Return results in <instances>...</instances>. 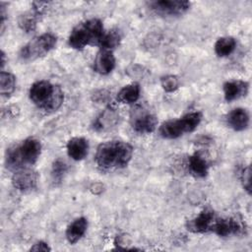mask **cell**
Wrapping results in <instances>:
<instances>
[{
  "label": "cell",
  "mask_w": 252,
  "mask_h": 252,
  "mask_svg": "<svg viewBox=\"0 0 252 252\" xmlns=\"http://www.w3.org/2000/svg\"><path fill=\"white\" fill-rule=\"evenodd\" d=\"M133 147L124 141L112 140L100 144L95 153V162L101 169L109 170L126 166L132 158Z\"/></svg>",
  "instance_id": "cell-1"
},
{
  "label": "cell",
  "mask_w": 252,
  "mask_h": 252,
  "mask_svg": "<svg viewBox=\"0 0 252 252\" xmlns=\"http://www.w3.org/2000/svg\"><path fill=\"white\" fill-rule=\"evenodd\" d=\"M41 153V144L34 138H29L7 151L6 166L11 170L29 168L35 163Z\"/></svg>",
  "instance_id": "cell-2"
},
{
  "label": "cell",
  "mask_w": 252,
  "mask_h": 252,
  "mask_svg": "<svg viewBox=\"0 0 252 252\" xmlns=\"http://www.w3.org/2000/svg\"><path fill=\"white\" fill-rule=\"evenodd\" d=\"M29 94L31 100L36 106L47 112L57 110L64 99L61 88L45 80L33 83Z\"/></svg>",
  "instance_id": "cell-3"
},
{
  "label": "cell",
  "mask_w": 252,
  "mask_h": 252,
  "mask_svg": "<svg viewBox=\"0 0 252 252\" xmlns=\"http://www.w3.org/2000/svg\"><path fill=\"white\" fill-rule=\"evenodd\" d=\"M100 20L91 19L77 25L69 35V45L75 49H83L87 45H98L104 34Z\"/></svg>",
  "instance_id": "cell-4"
},
{
  "label": "cell",
  "mask_w": 252,
  "mask_h": 252,
  "mask_svg": "<svg viewBox=\"0 0 252 252\" xmlns=\"http://www.w3.org/2000/svg\"><path fill=\"white\" fill-rule=\"evenodd\" d=\"M202 120V114L198 111L188 113L178 119L168 120L159 127V134L164 139H176L186 133L194 131Z\"/></svg>",
  "instance_id": "cell-5"
},
{
  "label": "cell",
  "mask_w": 252,
  "mask_h": 252,
  "mask_svg": "<svg viewBox=\"0 0 252 252\" xmlns=\"http://www.w3.org/2000/svg\"><path fill=\"white\" fill-rule=\"evenodd\" d=\"M56 44V37L49 32L43 33L32 39L24 45L20 51V58L23 61H33L54 48Z\"/></svg>",
  "instance_id": "cell-6"
},
{
  "label": "cell",
  "mask_w": 252,
  "mask_h": 252,
  "mask_svg": "<svg viewBox=\"0 0 252 252\" xmlns=\"http://www.w3.org/2000/svg\"><path fill=\"white\" fill-rule=\"evenodd\" d=\"M151 9L161 16H180L190 8V2L185 0H159L150 2Z\"/></svg>",
  "instance_id": "cell-7"
},
{
  "label": "cell",
  "mask_w": 252,
  "mask_h": 252,
  "mask_svg": "<svg viewBox=\"0 0 252 252\" xmlns=\"http://www.w3.org/2000/svg\"><path fill=\"white\" fill-rule=\"evenodd\" d=\"M38 175L30 168L17 170L12 176L13 186L20 191H29L36 186Z\"/></svg>",
  "instance_id": "cell-8"
},
{
  "label": "cell",
  "mask_w": 252,
  "mask_h": 252,
  "mask_svg": "<svg viewBox=\"0 0 252 252\" xmlns=\"http://www.w3.org/2000/svg\"><path fill=\"white\" fill-rule=\"evenodd\" d=\"M211 230H214L216 234L224 237L232 234H239L243 230V227L237 220L228 218L215 220Z\"/></svg>",
  "instance_id": "cell-9"
},
{
  "label": "cell",
  "mask_w": 252,
  "mask_h": 252,
  "mask_svg": "<svg viewBox=\"0 0 252 252\" xmlns=\"http://www.w3.org/2000/svg\"><path fill=\"white\" fill-rule=\"evenodd\" d=\"M215 220L216 218L213 211L204 210L196 218L189 221L188 229L196 233L207 232L211 230Z\"/></svg>",
  "instance_id": "cell-10"
},
{
  "label": "cell",
  "mask_w": 252,
  "mask_h": 252,
  "mask_svg": "<svg viewBox=\"0 0 252 252\" xmlns=\"http://www.w3.org/2000/svg\"><path fill=\"white\" fill-rule=\"evenodd\" d=\"M115 66V58L112 50L109 49H101L97 52L94 62V69L96 73L100 75L109 74Z\"/></svg>",
  "instance_id": "cell-11"
},
{
  "label": "cell",
  "mask_w": 252,
  "mask_h": 252,
  "mask_svg": "<svg viewBox=\"0 0 252 252\" xmlns=\"http://www.w3.org/2000/svg\"><path fill=\"white\" fill-rule=\"evenodd\" d=\"M89 152V143L83 137H74L67 144L68 156L74 160L84 159Z\"/></svg>",
  "instance_id": "cell-12"
},
{
  "label": "cell",
  "mask_w": 252,
  "mask_h": 252,
  "mask_svg": "<svg viewBox=\"0 0 252 252\" xmlns=\"http://www.w3.org/2000/svg\"><path fill=\"white\" fill-rule=\"evenodd\" d=\"M226 122L234 131H243L249 125V114L243 108H235L226 115Z\"/></svg>",
  "instance_id": "cell-13"
},
{
  "label": "cell",
  "mask_w": 252,
  "mask_h": 252,
  "mask_svg": "<svg viewBox=\"0 0 252 252\" xmlns=\"http://www.w3.org/2000/svg\"><path fill=\"white\" fill-rule=\"evenodd\" d=\"M248 92V84L243 81H229L223 85V94L226 101H232L245 95Z\"/></svg>",
  "instance_id": "cell-14"
},
{
  "label": "cell",
  "mask_w": 252,
  "mask_h": 252,
  "mask_svg": "<svg viewBox=\"0 0 252 252\" xmlns=\"http://www.w3.org/2000/svg\"><path fill=\"white\" fill-rule=\"evenodd\" d=\"M88 228V220L85 218L76 219L71 222L66 229V238L69 243L74 244L78 242L85 234Z\"/></svg>",
  "instance_id": "cell-15"
},
{
  "label": "cell",
  "mask_w": 252,
  "mask_h": 252,
  "mask_svg": "<svg viewBox=\"0 0 252 252\" xmlns=\"http://www.w3.org/2000/svg\"><path fill=\"white\" fill-rule=\"evenodd\" d=\"M158 126V119L155 115L147 113L135 119L133 129L139 134H150L156 130Z\"/></svg>",
  "instance_id": "cell-16"
},
{
  "label": "cell",
  "mask_w": 252,
  "mask_h": 252,
  "mask_svg": "<svg viewBox=\"0 0 252 252\" xmlns=\"http://www.w3.org/2000/svg\"><path fill=\"white\" fill-rule=\"evenodd\" d=\"M188 168L192 175L196 177H205L208 174L209 165L207 160L199 153H195L189 157Z\"/></svg>",
  "instance_id": "cell-17"
},
{
  "label": "cell",
  "mask_w": 252,
  "mask_h": 252,
  "mask_svg": "<svg viewBox=\"0 0 252 252\" xmlns=\"http://www.w3.org/2000/svg\"><path fill=\"white\" fill-rule=\"evenodd\" d=\"M140 96V86L136 83L125 86L117 94V99L122 103H133L138 100Z\"/></svg>",
  "instance_id": "cell-18"
},
{
  "label": "cell",
  "mask_w": 252,
  "mask_h": 252,
  "mask_svg": "<svg viewBox=\"0 0 252 252\" xmlns=\"http://www.w3.org/2000/svg\"><path fill=\"white\" fill-rule=\"evenodd\" d=\"M236 41L233 37L224 36L219 38L215 43V52L220 57L228 56L235 48Z\"/></svg>",
  "instance_id": "cell-19"
},
{
  "label": "cell",
  "mask_w": 252,
  "mask_h": 252,
  "mask_svg": "<svg viewBox=\"0 0 252 252\" xmlns=\"http://www.w3.org/2000/svg\"><path fill=\"white\" fill-rule=\"evenodd\" d=\"M16 79L13 74L1 71L0 74V93L2 95H10L15 91Z\"/></svg>",
  "instance_id": "cell-20"
},
{
  "label": "cell",
  "mask_w": 252,
  "mask_h": 252,
  "mask_svg": "<svg viewBox=\"0 0 252 252\" xmlns=\"http://www.w3.org/2000/svg\"><path fill=\"white\" fill-rule=\"evenodd\" d=\"M39 14H37L34 10L32 12H29L26 14H23L19 18V26L20 28L25 31L26 32H31L35 29L37 17Z\"/></svg>",
  "instance_id": "cell-21"
},
{
  "label": "cell",
  "mask_w": 252,
  "mask_h": 252,
  "mask_svg": "<svg viewBox=\"0 0 252 252\" xmlns=\"http://www.w3.org/2000/svg\"><path fill=\"white\" fill-rule=\"evenodd\" d=\"M121 39V35L118 31L111 30L107 32H104L102 39L99 43V47L101 49H109L112 50V48L116 47Z\"/></svg>",
  "instance_id": "cell-22"
},
{
  "label": "cell",
  "mask_w": 252,
  "mask_h": 252,
  "mask_svg": "<svg viewBox=\"0 0 252 252\" xmlns=\"http://www.w3.org/2000/svg\"><path fill=\"white\" fill-rule=\"evenodd\" d=\"M67 169H68V166L65 161H63L62 159H56L53 162L52 170H51L53 179L56 181L61 180L65 175V173L67 172Z\"/></svg>",
  "instance_id": "cell-23"
},
{
  "label": "cell",
  "mask_w": 252,
  "mask_h": 252,
  "mask_svg": "<svg viewBox=\"0 0 252 252\" xmlns=\"http://www.w3.org/2000/svg\"><path fill=\"white\" fill-rule=\"evenodd\" d=\"M160 83H161L162 89L168 93L175 91L179 87V81L177 77L173 75H167L162 77L160 80Z\"/></svg>",
  "instance_id": "cell-24"
},
{
  "label": "cell",
  "mask_w": 252,
  "mask_h": 252,
  "mask_svg": "<svg viewBox=\"0 0 252 252\" xmlns=\"http://www.w3.org/2000/svg\"><path fill=\"white\" fill-rule=\"evenodd\" d=\"M241 181L243 183L244 189L247 191L248 194H250L251 190H250V167L249 166L242 169V171H241Z\"/></svg>",
  "instance_id": "cell-25"
},
{
  "label": "cell",
  "mask_w": 252,
  "mask_h": 252,
  "mask_svg": "<svg viewBox=\"0 0 252 252\" xmlns=\"http://www.w3.org/2000/svg\"><path fill=\"white\" fill-rule=\"evenodd\" d=\"M32 251H50V247L43 241H38L31 247Z\"/></svg>",
  "instance_id": "cell-26"
},
{
  "label": "cell",
  "mask_w": 252,
  "mask_h": 252,
  "mask_svg": "<svg viewBox=\"0 0 252 252\" xmlns=\"http://www.w3.org/2000/svg\"><path fill=\"white\" fill-rule=\"evenodd\" d=\"M1 67L3 68V66H4V64H5V54H4V52L2 51L1 52Z\"/></svg>",
  "instance_id": "cell-27"
}]
</instances>
